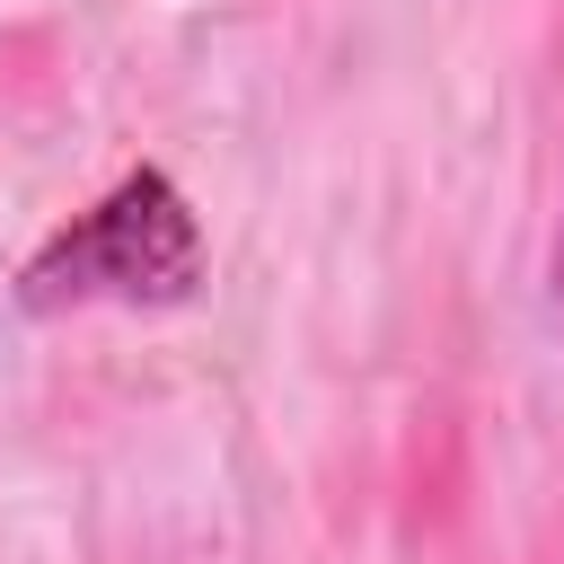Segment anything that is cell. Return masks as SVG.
<instances>
[{"label": "cell", "instance_id": "cell-2", "mask_svg": "<svg viewBox=\"0 0 564 564\" xmlns=\"http://www.w3.org/2000/svg\"><path fill=\"white\" fill-rule=\"evenodd\" d=\"M555 282H564V238H555Z\"/></svg>", "mask_w": 564, "mask_h": 564}, {"label": "cell", "instance_id": "cell-1", "mask_svg": "<svg viewBox=\"0 0 564 564\" xmlns=\"http://www.w3.org/2000/svg\"><path fill=\"white\" fill-rule=\"evenodd\" d=\"M194 282V220H185V203H176V185L167 176H123L79 229H62L44 256H35V273H26V291L35 300H167V291H185Z\"/></svg>", "mask_w": 564, "mask_h": 564}]
</instances>
